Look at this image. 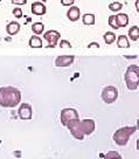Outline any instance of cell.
<instances>
[{
  "label": "cell",
  "instance_id": "6da1fadb",
  "mask_svg": "<svg viewBox=\"0 0 139 159\" xmlns=\"http://www.w3.org/2000/svg\"><path fill=\"white\" fill-rule=\"evenodd\" d=\"M21 102V91L14 87L0 88V105L4 108H15Z\"/></svg>",
  "mask_w": 139,
  "mask_h": 159
},
{
  "label": "cell",
  "instance_id": "7a4b0ae2",
  "mask_svg": "<svg viewBox=\"0 0 139 159\" xmlns=\"http://www.w3.org/2000/svg\"><path fill=\"white\" fill-rule=\"evenodd\" d=\"M125 83L129 90H137L139 85V68L137 65H131L125 71Z\"/></svg>",
  "mask_w": 139,
  "mask_h": 159
},
{
  "label": "cell",
  "instance_id": "3957f363",
  "mask_svg": "<svg viewBox=\"0 0 139 159\" xmlns=\"http://www.w3.org/2000/svg\"><path fill=\"white\" fill-rule=\"evenodd\" d=\"M137 131V126H124L120 128L114 134V143L119 146H124L128 144L130 137Z\"/></svg>",
  "mask_w": 139,
  "mask_h": 159
},
{
  "label": "cell",
  "instance_id": "277c9868",
  "mask_svg": "<svg viewBox=\"0 0 139 159\" xmlns=\"http://www.w3.org/2000/svg\"><path fill=\"white\" fill-rule=\"evenodd\" d=\"M102 99L106 104H112L118 98V89L114 85H108L102 90Z\"/></svg>",
  "mask_w": 139,
  "mask_h": 159
},
{
  "label": "cell",
  "instance_id": "5b68a950",
  "mask_svg": "<svg viewBox=\"0 0 139 159\" xmlns=\"http://www.w3.org/2000/svg\"><path fill=\"white\" fill-rule=\"evenodd\" d=\"M65 126L68 128V130L70 131V134L74 138L78 139V140H82L84 138V134H83V131L81 129V124H79V119L69 120Z\"/></svg>",
  "mask_w": 139,
  "mask_h": 159
},
{
  "label": "cell",
  "instance_id": "8992f818",
  "mask_svg": "<svg viewBox=\"0 0 139 159\" xmlns=\"http://www.w3.org/2000/svg\"><path fill=\"white\" fill-rule=\"evenodd\" d=\"M61 123L62 125H67V123L69 120H73V119H79L78 117V112L77 110L73 109V108H65L61 111Z\"/></svg>",
  "mask_w": 139,
  "mask_h": 159
},
{
  "label": "cell",
  "instance_id": "52a82bcc",
  "mask_svg": "<svg viewBox=\"0 0 139 159\" xmlns=\"http://www.w3.org/2000/svg\"><path fill=\"white\" fill-rule=\"evenodd\" d=\"M60 38H61V34H60V32H57V30H50L48 32H46L45 34H43V39L48 42L47 48H54V47H56Z\"/></svg>",
  "mask_w": 139,
  "mask_h": 159
},
{
  "label": "cell",
  "instance_id": "ba28073f",
  "mask_svg": "<svg viewBox=\"0 0 139 159\" xmlns=\"http://www.w3.org/2000/svg\"><path fill=\"white\" fill-rule=\"evenodd\" d=\"M18 116H19V118L24 119V120L32 119V117H33V110H32L30 104L22 103V104L20 105L19 110H18Z\"/></svg>",
  "mask_w": 139,
  "mask_h": 159
},
{
  "label": "cell",
  "instance_id": "9c48e42d",
  "mask_svg": "<svg viewBox=\"0 0 139 159\" xmlns=\"http://www.w3.org/2000/svg\"><path fill=\"white\" fill-rule=\"evenodd\" d=\"M79 124H81V129L83 131L84 136H89L95 131L96 129V124H95L94 119H83V120H79Z\"/></svg>",
  "mask_w": 139,
  "mask_h": 159
},
{
  "label": "cell",
  "instance_id": "30bf717a",
  "mask_svg": "<svg viewBox=\"0 0 139 159\" xmlns=\"http://www.w3.org/2000/svg\"><path fill=\"white\" fill-rule=\"evenodd\" d=\"M74 60H75L74 55H62V56L56 57L55 65H56V67L63 68V67H68V66L71 65V63L74 62Z\"/></svg>",
  "mask_w": 139,
  "mask_h": 159
},
{
  "label": "cell",
  "instance_id": "8fae6325",
  "mask_svg": "<svg viewBox=\"0 0 139 159\" xmlns=\"http://www.w3.org/2000/svg\"><path fill=\"white\" fill-rule=\"evenodd\" d=\"M47 12V8L43 2L40 1H35L32 4V13L35 15H45Z\"/></svg>",
  "mask_w": 139,
  "mask_h": 159
},
{
  "label": "cell",
  "instance_id": "7c38bea8",
  "mask_svg": "<svg viewBox=\"0 0 139 159\" xmlns=\"http://www.w3.org/2000/svg\"><path fill=\"white\" fill-rule=\"evenodd\" d=\"M67 16H68V19L70 21H77L79 19V16H81V11L77 6H71L70 7V10L67 12Z\"/></svg>",
  "mask_w": 139,
  "mask_h": 159
},
{
  "label": "cell",
  "instance_id": "4fadbf2b",
  "mask_svg": "<svg viewBox=\"0 0 139 159\" xmlns=\"http://www.w3.org/2000/svg\"><path fill=\"white\" fill-rule=\"evenodd\" d=\"M20 27H21V26H20L19 22L12 21V22L7 24V26H6V32H7L10 35H16L18 33H19Z\"/></svg>",
  "mask_w": 139,
  "mask_h": 159
},
{
  "label": "cell",
  "instance_id": "5bb4252c",
  "mask_svg": "<svg viewBox=\"0 0 139 159\" xmlns=\"http://www.w3.org/2000/svg\"><path fill=\"white\" fill-rule=\"evenodd\" d=\"M116 20H117V25L118 27H126L129 25V16L125 13H118L116 15Z\"/></svg>",
  "mask_w": 139,
  "mask_h": 159
},
{
  "label": "cell",
  "instance_id": "9a60e30c",
  "mask_svg": "<svg viewBox=\"0 0 139 159\" xmlns=\"http://www.w3.org/2000/svg\"><path fill=\"white\" fill-rule=\"evenodd\" d=\"M29 46L32 48H41L42 47V40L38 35H33L29 39Z\"/></svg>",
  "mask_w": 139,
  "mask_h": 159
},
{
  "label": "cell",
  "instance_id": "2e32d148",
  "mask_svg": "<svg viewBox=\"0 0 139 159\" xmlns=\"http://www.w3.org/2000/svg\"><path fill=\"white\" fill-rule=\"evenodd\" d=\"M32 30H33V33H34L35 35L39 36L40 34L43 33V30H45V25H43L42 22H34V24L32 25Z\"/></svg>",
  "mask_w": 139,
  "mask_h": 159
},
{
  "label": "cell",
  "instance_id": "e0dca14e",
  "mask_svg": "<svg viewBox=\"0 0 139 159\" xmlns=\"http://www.w3.org/2000/svg\"><path fill=\"white\" fill-rule=\"evenodd\" d=\"M117 46H118V48H129L130 43L128 38L125 35H119L117 39Z\"/></svg>",
  "mask_w": 139,
  "mask_h": 159
},
{
  "label": "cell",
  "instance_id": "ac0fdd59",
  "mask_svg": "<svg viewBox=\"0 0 139 159\" xmlns=\"http://www.w3.org/2000/svg\"><path fill=\"white\" fill-rule=\"evenodd\" d=\"M129 36L131 40L133 41H138L139 39V28L138 26H132L129 30Z\"/></svg>",
  "mask_w": 139,
  "mask_h": 159
},
{
  "label": "cell",
  "instance_id": "d6986e66",
  "mask_svg": "<svg viewBox=\"0 0 139 159\" xmlns=\"http://www.w3.org/2000/svg\"><path fill=\"white\" fill-rule=\"evenodd\" d=\"M82 20H83V24H84V25L91 26V25H94V24H95V20H96V18H95V14L87 13V14L83 15Z\"/></svg>",
  "mask_w": 139,
  "mask_h": 159
},
{
  "label": "cell",
  "instance_id": "ffe728a7",
  "mask_svg": "<svg viewBox=\"0 0 139 159\" xmlns=\"http://www.w3.org/2000/svg\"><path fill=\"white\" fill-rule=\"evenodd\" d=\"M103 39H104L106 45H111V43H114V40H116V35H114V32H106L104 36H103Z\"/></svg>",
  "mask_w": 139,
  "mask_h": 159
},
{
  "label": "cell",
  "instance_id": "44dd1931",
  "mask_svg": "<svg viewBox=\"0 0 139 159\" xmlns=\"http://www.w3.org/2000/svg\"><path fill=\"white\" fill-rule=\"evenodd\" d=\"M104 159H123V158H122V156L117 151H109L108 153L105 154Z\"/></svg>",
  "mask_w": 139,
  "mask_h": 159
},
{
  "label": "cell",
  "instance_id": "7402d4cb",
  "mask_svg": "<svg viewBox=\"0 0 139 159\" xmlns=\"http://www.w3.org/2000/svg\"><path fill=\"white\" fill-rule=\"evenodd\" d=\"M109 25L114 30H119L118 25H117V20H116V15H110L109 16Z\"/></svg>",
  "mask_w": 139,
  "mask_h": 159
},
{
  "label": "cell",
  "instance_id": "603a6c76",
  "mask_svg": "<svg viewBox=\"0 0 139 159\" xmlns=\"http://www.w3.org/2000/svg\"><path fill=\"white\" fill-rule=\"evenodd\" d=\"M122 7H123V5H122L120 2H117V1H114V2H111V4L109 5V10L117 12V11L122 10Z\"/></svg>",
  "mask_w": 139,
  "mask_h": 159
},
{
  "label": "cell",
  "instance_id": "cb8c5ba5",
  "mask_svg": "<svg viewBox=\"0 0 139 159\" xmlns=\"http://www.w3.org/2000/svg\"><path fill=\"white\" fill-rule=\"evenodd\" d=\"M12 12H13V15H14L16 19H20V18L22 16V11H21V8H19V7H15V8H13V10H12Z\"/></svg>",
  "mask_w": 139,
  "mask_h": 159
},
{
  "label": "cell",
  "instance_id": "d4e9b609",
  "mask_svg": "<svg viewBox=\"0 0 139 159\" xmlns=\"http://www.w3.org/2000/svg\"><path fill=\"white\" fill-rule=\"evenodd\" d=\"M60 47H61V48H71V45H70L69 41H67V40H61Z\"/></svg>",
  "mask_w": 139,
  "mask_h": 159
},
{
  "label": "cell",
  "instance_id": "484cf974",
  "mask_svg": "<svg viewBox=\"0 0 139 159\" xmlns=\"http://www.w3.org/2000/svg\"><path fill=\"white\" fill-rule=\"evenodd\" d=\"M75 0H61V4L63 6H73Z\"/></svg>",
  "mask_w": 139,
  "mask_h": 159
},
{
  "label": "cell",
  "instance_id": "4316f807",
  "mask_svg": "<svg viewBox=\"0 0 139 159\" xmlns=\"http://www.w3.org/2000/svg\"><path fill=\"white\" fill-rule=\"evenodd\" d=\"M12 4H15V5H26L27 0H12Z\"/></svg>",
  "mask_w": 139,
  "mask_h": 159
},
{
  "label": "cell",
  "instance_id": "83f0119b",
  "mask_svg": "<svg viewBox=\"0 0 139 159\" xmlns=\"http://www.w3.org/2000/svg\"><path fill=\"white\" fill-rule=\"evenodd\" d=\"M88 48H99V43H97V42H91L88 46Z\"/></svg>",
  "mask_w": 139,
  "mask_h": 159
},
{
  "label": "cell",
  "instance_id": "f1b7e54d",
  "mask_svg": "<svg viewBox=\"0 0 139 159\" xmlns=\"http://www.w3.org/2000/svg\"><path fill=\"white\" fill-rule=\"evenodd\" d=\"M40 1H47V0H40Z\"/></svg>",
  "mask_w": 139,
  "mask_h": 159
}]
</instances>
